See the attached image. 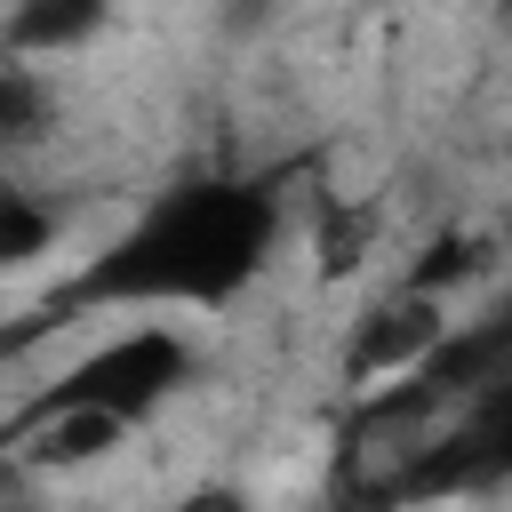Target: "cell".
<instances>
[{"label": "cell", "instance_id": "2", "mask_svg": "<svg viewBox=\"0 0 512 512\" xmlns=\"http://www.w3.org/2000/svg\"><path fill=\"white\" fill-rule=\"evenodd\" d=\"M192 376V352H184V336L168 328V320H144V328H128V336H112V344H96V352H80L40 400H88V408H112V416H152L176 384Z\"/></svg>", "mask_w": 512, "mask_h": 512}, {"label": "cell", "instance_id": "5", "mask_svg": "<svg viewBox=\"0 0 512 512\" xmlns=\"http://www.w3.org/2000/svg\"><path fill=\"white\" fill-rule=\"evenodd\" d=\"M104 24H112V0H8L0 48H16L32 64H56V56H80Z\"/></svg>", "mask_w": 512, "mask_h": 512}, {"label": "cell", "instance_id": "3", "mask_svg": "<svg viewBox=\"0 0 512 512\" xmlns=\"http://www.w3.org/2000/svg\"><path fill=\"white\" fill-rule=\"evenodd\" d=\"M448 344V296L440 288H400L384 304H368L344 336V384H392V376H424Z\"/></svg>", "mask_w": 512, "mask_h": 512}, {"label": "cell", "instance_id": "6", "mask_svg": "<svg viewBox=\"0 0 512 512\" xmlns=\"http://www.w3.org/2000/svg\"><path fill=\"white\" fill-rule=\"evenodd\" d=\"M56 248V208L32 200L24 184H0V272H24Z\"/></svg>", "mask_w": 512, "mask_h": 512}, {"label": "cell", "instance_id": "4", "mask_svg": "<svg viewBox=\"0 0 512 512\" xmlns=\"http://www.w3.org/2000/svg\"><path fill=\"white\" fill-rule=\"evenodd\" d=\"M120 440H128V416H112V408L32 400V416H24V432H16V456H24L32 472H80V464H104Z\"/></svg>", "mask_w": 512, "mask_h": 512}, {"label": "cell", "instance_id": "1", "mask_svg": "<svg viewBox=\"0 0 512 512\" xmlns=\"http://www.w3.org/2000/svg\"><path fill=\"white\" fill-rule=\"evenodd\" d=\"M280 240V208L264 184H232V176H208V184H176L160 192L152 208L128 216V232H112L64 288L72 312L88 304H192V312H224L272 256Z\"/></svg>", "mask_w": 512, "mask_h": 512}, {"label": "cell", "instance_id": "7", "mask_svg": "<svg viewBox=\"0 0 512 512\" xmlns=\"http://www.w3.org/2000/svg\"><path fill=\"white\" fill-rule=\"evenodd\" d=\"M48 80H40V64L32 56H16V48H0V136H40L48 128Z\"/></svg>", "mask_w": 512, "mask_h": 512}, {"label": "cell", "instance_id": "8", "mask_svg": "<svg viewBox=\"0 0 512 512\" xmlns=\"http://www.w3.org/2000/svg\"><path fill=\"white\" fill-rule=\"evenodd\" d=\"M488 248H504V256H512V200H504V216H496V240H488Z\"/></svg>", "mask_w": 512, "mask_h": 512}]
</instances>
